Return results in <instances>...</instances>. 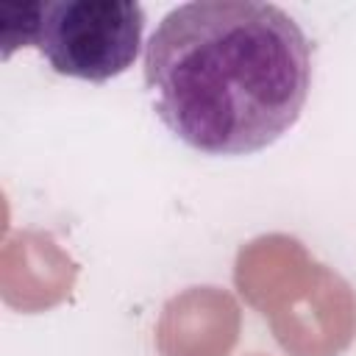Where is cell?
<instances>
[{"instance_id": "6da1fadb", "label": "cell", "mask_w": 356, "mask_h": 356, "mask_svg": "<svg viewBox=\"0 0 356 356\" xmlns=\"http://www.w3.org/2000/svg\"><path fill=\"white\" fill-rule=\"evenodd\" d=\"M145 83L161 122L209 156L278 142L300 117L312 50L275 3L195 0L172 8L145 47Z\"/></svg>"}, {"instance_id": "7a4b0ae2", "label": "cell", "mask_w": 356, "mask_h": 356, "mask_svg": "<svg viewBox=\"0 0 356 356\" xmlns=\"http://www.w3.org/2000/svg\"><path fill=\"white\" fill-rule=\"evenodd\" d=\"M234 286L289 356H339L356 339V289L289 234L245 242Z\"/></svg>"}, {"instance_id": "3957f363", "label": "cell", "mask_w": 356, "mask_h": 356, "mask_svg": "<svg viewBox=\"0 0 356 356\" xmlns=\"http://www.w3.org/2000/svg\"><path fill=\"white\" fill-rule=\"evenodd\" d=\"M145 11L134 0H31L0 8V44L8 58L33 44L67 78L103 83L122 75L142 44Z\"/></svg>"}, {"instance_id": "277c9868", "label": "cell", "mask_w": 356, "mask_h": 356, "mask_svg": "<svg viewBox=\"0 0 356 356\" xmlns=\"http://www.w3.org/2000/svg\"><path fill=\"white\" fill-rule=\"evenodd\" d=\"M78 261L47 231L6 234L0 248V298L22 314L47 312L64 303L78 281Z\"/></svg>"}, {"instance_id": "5b68a950", "label": "cell", "mask_w": 356, "mask_h": 356, "mask_svg": "<svg viewBox=\"0 0 356 356\" xmlns=\"http://www.w3.org/2000/svg\"><path fill=\"white\" fill-rule=\"evenodd\" d=\"M242 312L220 286H189L172 295L156 323L161 356H228L239 342Z\"/></svg>"}]
</instances>
